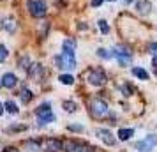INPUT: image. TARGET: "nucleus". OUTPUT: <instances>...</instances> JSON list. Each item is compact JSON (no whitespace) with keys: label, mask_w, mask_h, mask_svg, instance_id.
I'll list each match as a JSON object with an SVG mask.
<instances>
[{"label":"nucleus","mask_w":157,"mask_h":152,"mask_svg":"<svg viewBox=\"0 0 157 152\" xmlns=\"http://www.w3.org/2000/svg\"><path fill=\"white\" fill-rule=\"evenodd\" d=\"M4 111H6V106H4V104H2V103H0V115H2V113H4Z\"/></svg>","instance_id":"33"},{"label":"nucleus","mask_w":157,"mask_h":152,"mask_svg":"<svg viewBox=\"0 0 157 152\" xmlns=\"http://www.w3.org/2000/svg\"><path fill=\"white\" fill-rule=\"evenodd\" d=\"M88 83L94 87H102L106 83V74L102 69H92L88 72Z\"/></svg>","instance_id":"4"},{"label":"nucleus","mask_w":157,"mask_h":152,"mask_svg":"<svg viewBox=\"0 0 157 152\" xmlns=\"http://www.w3.org/2000/svg\"><path fill=\"white\" fill-rule=\"evenodd\" d=\"M132 134H134V129H120L118 131V138L120 140H129Z\"/></svg>","instance_id":"16"},{"label":"nucleus","mask_w":157,"mask_h":152,"mask_svg":"<svg viewBox=\"0 0 157 152\" xmlns=\"http://www.w3.org/2000/svg\"><path fill=\"white\" fill-rule=\"evenodd\" d=\"M95 134H97V136H99L106 145H109V147L115 145V138H113V134H111L108 129H97V131H95Z\"/></svg>","instance_id":"8"},{"label":"nucleus","mask_w":157,"mask_h":152,"mask_svg":"<svg viewBox=\"0 0 157 152\" xmlns=\"http://www.w3.org/2000/svg\"><path fill=\"white\" fill-rule=\"evenodd\" d=\"M122 92H124V95H131L132 94V87L131 85H124L122 87Z\"/></svg>","instance_id":"26"},{"label":"nucleus","mask_w":157,"mask_h":152,"mask_svg":"<svg viewBox=\"0 0 157 152\" xmlns=\"http://www.w3.org/2000/svg\"><path fill=\"white\" fill-rule=\"evenodd\" d=\"M97 25H99V29H101V32H102V34H108V32H109V27H108L106 20H99V23H97Z\"/></svg>","instance_id":"21"},{"label":"nucleus","mask_w":157,"mask_h":152,"mask_svg":"<svg viewBox=\"0 0 157 152\" xmlns=\"http://www.w3.org/2000/svg\"><path fill=\"white\" fill-rule=\"evenodd\" d=\"M46 150H48V152L64 150V143H62L60 140H53V138H50V140L46 142Z\"/></svg>","instance_id":"9"},{"label":"nucleus","mask_w":157,"mask_h":152,"mask_svg":"<svg viewBox=\"0 0 157 152\" xmlns=\"http://www.w3.org/2000/svg\"><path fill=\"white\" fill-rule=\"evenodd\" d=\"M60 83H64V85H72L74 83V78H72V74H60Z\"/></svg>","instance_id":"17"},{"label":"nucleus","mask_w":157,"mask_h":152,"mask_svg":"<svg viewBox=\"0 0 157 152\" xmlns=\"http://www.w3.org/2000/svg\"><path fill=\"white\" fill-rule=\"evenodd\" d=\"M37 120H39V124L43 126V124H50L55 120V115H53V111L51 113H46V115H41V117H37Z\"/></svg>","instance_id":"14"},{"label":"nucleus","mask_w":157,"mask_h":152,"mask_svg":"<svg viewBox=\"0 0 157 152\" xmlns=\"http://www.w3.org/2000/svg\"><path fill=\"white\" fill-rule=\"evenodd\" d=\"M29 57H25V58H21V60H20V67H23V69H27V67H29Z\"/></svg>","instance_id":"27"},{"label":"nucleus","mask_w":157,"mask_h":152,"mask_svg":"<svg viewBox=\"0 0 157 152\" xmlns=\"http://www.w3.org/2000/svg\"><path fill=\"white\" fill-rule=\"evenodd\" d=\"M102 2H104V0H92V6H94V7H99Z\"/></svg>","instance_id":"30"},{"label":"nucleus","mask_w":157,"mask_h":152,"mask_svg":"<svg viewBox=\"0 0 157 152\" xmlns=\"http://www.w3.org/2000/svg\"><path fill=\"white\" fill-rule=\"evenodd\" d=\"M55 64H57V67H60V69H69V71H72V69L76 67V58H74V55L64 51L62 55L55 57Z\"/></svg>","instance_id":"1"},{"label":"nucleus","mask_w":157,"mask_h":152,"mask_svg":"<svg viewBox=\"0 0 157 152\" xmlns=\"http://www.w3.org/2000/svg\"><path fill=\"white\" fill-rule=\"evenodd\" d=\"M36 113L37 117H41V115H46V113H51V106H50V103H43L39 108L36 110Z\"/></svg>","instance_id":"13"},{"label":"nucleus","mask_w":157,"mask_h":152,"mask_svg":"<svg viewBox=\"0 0 157 152\" xmlns=\"http://www.w3.org/2000/svg\"><path fill=\"white\" fill-rule=\"evenodd\" d=\"M97 55H99V57H102V58H109V57H111V53H108L104 48H99V50H97Z\"/></svg>","instance_id":"25"},{"label":"nucleus","mask_w":157,"mask_h":152,"mask_svg":"<svg viewBox=\"0 0 157 152\" xmlns=\"http://www.w3.org/2000/svg\"><path fill=\"white\" fill-rule=\"evenodd\" d=\"M64 150H65V152H81V150H83V143L74 142V140L64 142Z\"/></svg>","instance_id":"10"},{"label":"nucleus","mask_w":157,"mask_h":152,"mask_svg":"<svg viewBox=\"0 0 157 152\" xmlns=\"http://www.w3.org/2000/svg\"><path fill=\"white\" fill-rule=\"evenodd\" d=\"M148 50H150V53H155V51H157V43H152L148 46Z\"/></svg>","instance_id":"29"},{"label":"nucleus","mask_w":157,"mask_h":152,"mask_svg":"<svg viewBox=\"0 0 157 152\" xmlns=\"http://www.w3.org/2000/svg\"><path fill=\"white\" fill-rule=\"evenodd\" d=\"M132 74L138 76L140 80H148V72L145 71V69H141V67H134V69H132Z\"/></svg>","instance_id":"15"},{"label":"nucleus","mask_w":157,"mask_h":152,"mask_svg":"<svg viewBox=\"0 0 157 152\" xmlns=\"http://www.w3.org/2000/svg\"><path fill=\"white\" fill-rule=\"evenodd\" d=\"M25 145H27L32 152H39V147H41V145H39V142H34V140H29Z\"/></svg>","instance_id":"20"},{"label":"nucleus","mask_w":157,"mask_h":152,"mask_svg":"<svg viewBox=\"0 0 157 152\" xmlns=\"http://www.w3.org/2000/svg\"><path fill=\"white\" fill-rule=\"evenodd\" d=\"M111 55L118 58V64L124 65V67H127V65L131 64V53H129V51L120 50V48H115V50L111 51Z\"/></svg>","instance_id":"6"},{"label":"nucleus","mask_w":157,"mask_h":152,"mask_svg":"<svg viewBox=\"0 0 157 152\" xmlns=\"http://www.w3.org/2000/svg\"><path fill=\"white\" fill-rule=\"evenodd\" d=\"M90 113H92L95 119H101V117L108 115V104L102 99H94L90 103Z\"/></svg>","instance_id":"3"},{"label":"nucleus","mask_w":157,"mask_h":152,"mask_svg":"<svg viewBox=\"0 0 157 152\" xmlns=\"http://www.w3.org/2000/svg\"><path fill=\"white\" fill-rule=\"evenodd\" d=\"M7 55H9V51H7V48L4 46V44H0V62H4L6 58H7Z\"/></svg>","instance_id":"23"},{"label":"nucleus","mask_w":157,"mask_h":152,"mask_svg":"<svg viewBox=\"0 0 157 152\" xmlns=\"http://www.w3.org/2000/svg\"><path fill=\"white\" fill-rule=\"evenodd\" d=\"M64 110H65V111H76V103L64 101Z\"/></svg>","instance_id":"22"},{"label":"nucleus","mask_w":157,"mask_h":152,"mask_svg":"<svg viewBox=\"0 0 157 152\" xmlns=\"http://www.w3.org/2000/svg\"><path fill=\"white\" fill-rule=\"evenodd\" d=\"M4 152H18V150H16L14 147H7V149H6Z\"/></svg>","instance_id":"32"},{"label":"nucleus","mask_w":157,"mask_h":152,"mask_svg":"<svg viewBox=\"0 0 157 152\" xmlns=\"http://www.w3.org/2000/svg\"><path fill=\"white\" fill-rule=\"evenodd\" d=\"M131 2H132V0H124V4H131Z\"/></svg>","instance_id":"34"},{"label":"nucleus","mask_w":157,"mask_h":152,"mask_svg":"<svg viewBox=\"0 0 157 152\" xmlns=\"http://www.w3.org/2000/svg\"><path fill=\"white\" fill-rule=\"evenodd\" d=\"M62 46H64V51H65V53H71V55H74V50H76V43H74L72 39H65Z\"/></svg>","instance_id":"11"},{"label":"nucleus","mask_w":157,"mask_h":152,"mask_svg":"<svg viewBox=\"0 0 157 152\" xmlns=\"http://www.w3.org/2000/svg\"><path fill=\"white\" fill-rule=\"evenodd\" d=\"M16 83H18V78H16V74H13V72H6L2 76V85L6 88H14Z\"/></svg>","instance_id":"7"},{"label":"nucleus","mask_w":157,"mask_h":152,"mask_svg":"<svg viewBox=\"0 0 157 152\" xmlns=\"http://www.w3.org/2000/svg\"><path fill=\"white\" fill-rule=\"evenodd\" d=\"M152 65H154V69H157V55L152 58Z\"/></svg>","instance_id":"31"},{"label":"nucleus","mask_w":157,"mask_h":152,"mask_svg":"<svg viewBox=\"0 0 157 152\" xmlns=\"http://www.w3.org/2000/svg\"><path fill=\"white\" fill-rule=\"evenodd\" d=\"M81 152H97L95 149H94L92 145H83V150Z\"/></svg>","instance_id":"28"},{"label":"nucleus","mask_w":157,"mask_h":152,"mask_svg":"<svg viewBox=\"0 0 157 152\" xmlns=\"http://www.w3.org/2000/svg\"><path fill=\"white\" fill-rule=\"evenodd\" d=\"M27 9L32 16L36 18H41V16L46 14V2L44 0H29L27 2Z\"/></svg>","instance_id":"2"},{"label":"nucleus","mask_w":157,"mask_h":152,"mask_svg":"<svg viewBox=\"0 0 157 152\" xmlns=\"http://www.w3.org/2000/svg\"><path fill=\"white\" fill-rule=\"evenodd\" d=\"M0 87H4V85H2V78H0Z\"/></svg>","instance_id":"35"},{"label":"nucleus","mask_w":157,"mask_h":152,"mask_svg":"<svg viewBox=\"0 0 157 152\" xmlns=\"http://www.w3.org/2000/svg\"><path fill=\"white\" fill-rule=\"evenodd\" d=\"M4 106H6V110H7L9 113H13V115H16V113H18V106H16V103L7 101L6 104H4Z\"/></svg>","instance_id":"18"},{"label":"nucleus","mask_w":157,"mask_h":152,"mask_svg":"<svg viewBox=\"0 0 157 152\" xmlns=\"http://www.w3.org/2000/svg\"><path fill=\"white\" fill-rule=\"evenodd\" d=\"M155 145H157V136L155 134H148L138 143V152H152Z\"/></svg>","instance_id":"5"},{"label":"nucleus","mask_w":157,"mask_h":152,"mask_svg":"<svg viewBox=\"0 0 157 152\" xmlns=\"http://www.w3.org/2000/svg\"><path fill=\"white\" fill-rule=\"evenodd\" d=\"M138 11H140L141 14L150 13V2L148 0H140V2H138Z\"/></svg>","instance_id":"12"},{"label":"nucleus","mask_w":157,"mask_h":152,"mask_svg":"<svg viewBox=\"0 0 157 152\" xmlns=\"http://www.w3.org/2000/svg\"><path fill=\"white\" fill-rule=\"evenodd\" d=\"M67 129L74 131V133H81V131H83V126H79V124H71V126H67Z\"/></svg>","instance_id":"24"},{"label":"nucleus","mask_w":157,"mask_h":152,"mask_svg":"<svg viewBox=\"0 0 157 152\" xmlns=\"http://www.w3.org/2000/svg\"><path fill=\"white\" fill-rule=\"evenodd\" d=\"M20 99H21V103H25V104L30 103V99H32V92H30L29 88H25V90L21 92V95H20Z\"/></svg>","instance_id":"19"}]
</instances>
